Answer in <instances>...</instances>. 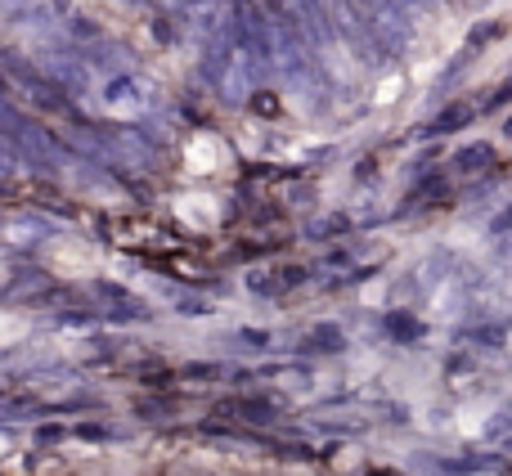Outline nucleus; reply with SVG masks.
I'll return each mask as SVG.
<instances>
[{
  "label": "nucleus",
  "instance_id": "obj_9",
  "mask_svg": "<svg viewBox=\"0 0 512 476\" xmlns=\"http://www.w3.org/2000/svg\"><path fill=\"white\" fill-rule=\"evenodd\" d=\"M387 333L396 337V342H418V337H423V324H418L414 315H387Z\"/></svg>",
  "mask_w": 512,
  "mask_h": 476
},
{
  "label": "nucleus",
  "instance_id": "obj_10",
  "mask_svg": "<svg viewBox=\"0 0 512 476\" xmlns=\"http://www.w3.org/2000/svg\"><path fill=\"white\" fill-rule=\"evenodd\" d=\"M234 346H243V351H261V346H270V333H261V328H243L239 337H234Z\"/></svg>",
  "mask_w": 512,
  "mask_h": 476
},
{
  "label": "nucleus",
  "instance_id": "obj_11",
  "mask_svg": "<svg viewBox=\"0 0 512 476\" xmlns=\"http://www.w3.org/2000/svg\"><path fill=\"white\" fill-rule=\"evenodd\" d=\"M140 418H153V423H162V418H176V409H162V400H144Z\"/></svg>",
  "mask_w": 512,
  "mask_h": 476
},
{
  "label": "nucleus",
  "instance_id": "obj_6",
  "mask_svg": "<svg viewBox=\"0 0 512 476\" xmlns=\"http://www.w3.org/2000/svg\"><path fill=\"white\" fill-rule=\"evenodd\" d=\"M472 113H477V104L472 99H459V104H450L441 117H436L432 126H427V135H445V131H459V126L472 122Z\"/></svg>",
  "mask_w": 512,
  "mask_h": 476
},
{
  "label": "nucleus",
  "instance_id": "obj_1",
  "mask_svg": "<svg viewBox=\"0 0 512 476\" xmlns=\"http://www.w3.org/2000/svg\"><path fill=\"white\" fill-rule=\"evenodd\" d=\"M180 18H185L203 41H225V36H234V5L230 0H185V5H180Z\"/></svg>",
  "mask_w": 512,
  "mask_h": 476
},
{
  "label": "nucleus",
  "instance_id": "obj_3",
  "mask_svg": "<svg viewBox=\"0 0 512 476\" xmlns=\"http://www.w3.org/2000/svg\"><path fill=\"white\" fill-rule=\"evenodd\" d=\"M54 292H59V288H54L50 274L36 270V274H18V283L5 292V297H9V301H50Z\"/></svg>",
  "mask_w": 512,
  "mask_h": 476
},
{
  "label": "nucleus",
  "instance_id": "obj_4",
  "mask_svg": "<svg viewBox=\"0 0 512 476\" xmlns=\"http://www.w3.org/2000/svg\"><path fill=\"white\" fill-rule=\"evenodd\" d=\"M230 414L243 418V423H252V427H270L274 418H279V409H274L265 396H243V400H230Z\"/></svg>",
  "mask_w": 512,
  "mask_h": 476
},
{
  "label": "nucleus",
  "instance_id": "obj_16",
  "mask_svg": "<svg viewBox=\"0 0 512 476\" xmlns=\"http://www.w3.org/2000/svg\"><path fill=\"white\" fill-rule=\"evenodd\" d=\"M252 108H261V113H279V99H274V95H256Z\"/></svg>",
  "mask_w": 512,
  "mask_h": 476
},
{
  "label": "nucleus",
  "instance_id": "obj_5",
  "mask_svg": "<svg viewBox=\"0 0 512 476\" xmlns=\"http://www.w3.org/2000/svg\"><path fill=\"white\" fill-rule=\"evenodd\" d=\"M5 238L14 247H32V243H41V238H50V225H45L41 216H23V221L5 225Z\"/></svg>",
  "mask_w": 512,
  "mask_h": 476
},
{
  "label": "nucleus",
  "instance_id": "obj_14",
  "mask_svg": "<svg viewBox=\"0 0 512 476\" xmlns=\"http://www.w3.org/2000/svg\"><path fill=\"white\" fill-rule=\"evenodd\" d=\"M342 230H346V216H328V221L315 225L310 234H315V238H328V234H342Z\"/></svg>",
  "mask_w": 512,
  "mask_h": 476
},
{
  "label": "nucleus",
  "instance_id": "obj_2",
  "mask_svg": "<svg viewBox=\"0 0 512 476\" xmlns=\"http://www.w3.org/2000/svg\"><path fill=\"white\" fill-rule=\"evenodd\" d=\"M95 310L104 319H140L144 301L131 297L126 288H117V283H95Z\"/></svg>",
  "mask_w": 512,
  "mask_h": 476
},
{
  "label": "nucleus",
  "instance_id": "obj_12",
  "mask_svg": "<svg viewBox=\"0 0 512 476\" xmlns=\"http://www.w3.org/2000/svg\"><path fill=\"white\" fill-rule=\"evenodd\" d=\"M63 328H95V315H86V310H68V315H59Z\"/></svg>",
  "mask_w": 512,
  "mask_h": 476
},
{
  "label": "nucleus",
  "instance_id": "obj_8",
  "mask_svg": "<svg viewBox=\"0 0 512 476\" xmlns=\"http://www.w3.org/2000/svg\"><path fill=\"white\" fill-rule=\"evenodd\" d=\"M486 167H495V149H490V144H472V149H463L459 158H454V171H463V176L486 171Z\"/></svg>",
  "mask_w": 512,
  "mask_h": 476
},
{
  "label": "nucleus",
  "instance_id": "obj_15",
  "mask_svg": "<svg viewBox=\"0 0 512 476\" xmlns=\"http://www.w3.org/2000/svg\"><path fill=\"white\" fill-rule=\"evenodd\" d=\"M9 171H14V144L0 135V176H9Z\"/></svg>",
  "mask_w": 512,
  "mask_h": 476
},
{
  "label": "nucleus",
  "instance_id": "obj_13",
  "mask_svg": "<svg viewBox=\"0 0 512 476\" xmlns=\"http://www.w3.org/2000/svg\"><path fill=\"white\" fill-rule=\"evenodd\" d=\"M63 436H68V427H59V423H45V427H36V441H45V445L63 441Z\"/></svg>",
  "mask_w": 512,
  "mask_h": 476
},
{
  "label": "nucleus",
  "instance_id": "obj_7",
  "mask_svg": "<svg viewBox=\"0 0 512 476\" xmlns=\"http://www.w3.org/2000/svg\"><path fill=\"white\" fill-rule=\"evenodd\" d=\"M301 346H306L310 355H337V351H342V346H346V337L337 333L333 324H319L315 333H310V337H306V342H301Z\"/></svg>",
  "mask_w": 512,
  "mask_h": 476
},
{
  "label": "nucleus",
  "instance_id": "obj_17",
  "mask_svg": "<svg viewBox=\"0 0 512 476\" xmlns=\"http://www.w3.org/2000/svg\"><path fill=\"white\" fill-rule=\"evenodd\" d=\"M0 234H5V230H0Z\"/></svg>",
  "mask_w": 512,
  "mask_h": 476
}]
</instances>
